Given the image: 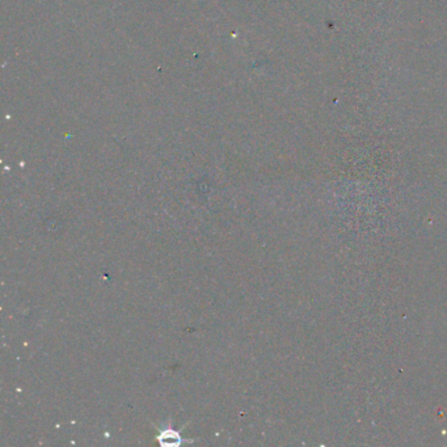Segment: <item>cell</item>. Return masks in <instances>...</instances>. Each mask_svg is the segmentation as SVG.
<instances>
[]
</instances>
